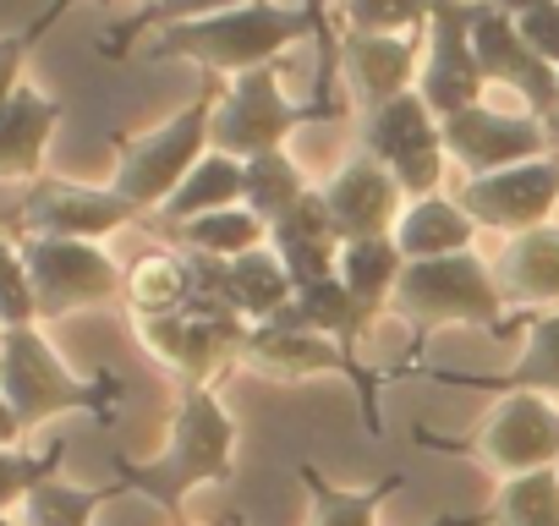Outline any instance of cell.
Instances as JSON below:
<instances>
[{"label":"cell","instance_id":"26","mask_svg":"<svg viewBox=\"0 0 559 526\" xmlns=\"http://www.w3.org/2000/svg\"><path fill=\"white\" fill-rule=\"evenodd\" d=\"M450 384H477L499 395H559V308L554 313H526V351L510 373L499 379H450Z\"/></svg>","mask_w":559,"mask_h":526},{"label":"cell","instance_id":"18","mask_svg":"<svg viewBox=\"0 0 559 526\" xmlns=\"http://www.w3.org/2000/svg\"><path fill=\"white\" fill-rule=\"evenodd\" d=\"M341 67L352 72L368 116L401 94H412V77L423 72V34H341Z\"/></svg>","mask_w":559,"mask_h":526},{"label":"cell","instance_id":"45","mask_svg":"<svg viewBox=\"0 0 559 526\" xmlns=\"http://www.w3.org/2000/svg\"><path fill=\"white\" fill-rule=\"evenodd\" d=\"M0 526H17V521H12V515H0Z\"/></svg>","mask_w":559,"mask_h":526},{"label":"cell","instance_id":"29","mask_svg":"<svg viewBox=\"0 0 559 526\" xmlns=\"http://www.w3.org/2000/svg\"><path fill=\"white\" fill-rule=\"evenodd\" d=\"M170 236H176L192 258H214V263H230V258H247V252L269 247V225H263L252 208H219V214L170 225Z\"/></svg>","mask_w":559,"mask_h":526},{"label":"cell","instance_id":"34","mask_svg":"<svg viewBox=\"0 0 559 526\" xmlns=\"http://www.w3.org/2000/svg\"><path fill=\"white\" fill-rule=\"evenodd\" d=\"M433 0H346V28L357 34H428Z\"/></svg>","mask_w":559,"mask_h":526},{"label":"cell","instance_id":"22","mask_svg":"<svg viewBox=\"0 0 559 526\" xmlns=\"http://www.w3.org/2000/svg\"><path fill=\"white\" fill-rule=\"evenodd\" d=\"M493 280H499L504 302H515V308H548V302H559V225L510 236L504 258L493 263Z\"/></svg>","mask_w":559,"mask_h":526},{"label":"cell","instance_id":"17","mask_svg":"<svg viewBox=\"0 0 559 526\" xmlns=\"http://www.w3.org/2000/svg\"><path fill=\"white\" fill-rule=\"evenodd\" d=\"M324 203H330V219L341 230V241H373V236H395L401 225V181L373 159V154H352L324 187Z\"/></svg>","mask_w":559,"mask_h":526},{"label":"cell","instance_id":"7","mask_svg":"<svg viewBox=\"0 0 559 526\" xmlns=\"http://www.w3.org/2000/svg\"><path fill=\"white\" fill-rule=\"evenodd\" d=\"M17 247H23V263H28V286H34L39 319H67V313L105 308V302L127 297L121 263H116L99 241H45V236H23Z\"/></svg>","mask_w":559,"mask_h":526},{"label":"cell","instance_id":"27","mask_svg":"<svg viewBox=\"0 0 559 526\" xmlns=\"http://www.w3.org/2000/svg\"><path fill=\"white\" fill-rule=\"evenodd\" d=\"M198 280H192V258L187 252H148L127 270V302L138 319H165L192 308Z\"/></svg>","mask_w":559,"mask_h":526},{"label":"cell","instance_id":"32","mask_svg":"<svg viewBox=\"0 0 559 526\" xmlns=\"http://www.w3.org/2000/svg\"><path fill=\"white\" fill-rule=\"evenodd\" d=\"M483 526H559V471H526L504 477L493 504L483 510Z\"/></svg>","mask_w":559,"mask_h":526},{"label":"cell","instance_id":"35","mask_svg":"<svg viewBox=\"0 0 559 526\" xmlns=\"http://www.w3.org/2000/svg\"><path fill=\"white\" fill-rule=\"evenodd\" d=\"M61 455H67V444H50L45 455H28L23 444H17V450L0 444V515H12V510L28 499L34 482L56 477V471H61Z\"/></svg>","mask_w":559,"mask_h":526},{"label":"cell","instance_id":"43","mask_svg":"<svg viewBox=\"0 0 559 526\" xmlns=\"http://www.w3.org/2000/svg\"><path fill=\"white\" fill-rule=\"evenodd\" d=\"M219 526H247V521H241V510H230V515H219Z\"/></svg>","mask_w":559,"mask_h":526},{"label":"cell","instance_id":"15","mask_svg":"<svg viewBox=\"0 0 559 526\" xmlns=\"http://www.w3.org/2000/svg\"><path fill=\"white\" fill-rule=\"evenodd\" d=\"M472 56L483 67V83L521 94L537 121H548L559 110V72L548 61H537V50L521 39L515 17L499 12L493 0H472Z\"/></svg>","mask_w":559,"mask_h":526},{"label":"cell","instance_id":"42","mask_svg":"<svg viewBox=\"0 0 559 526\" xmlns=\"http://www.w3.org/2000/svg\"><path fill=\"white\" fill-rule=\"evenodd\" d=\"M543 127H548V143H554V154H559V110H554V116H548Z\"/></svg>","mask_w":559,"mask_h":526},{"label":"cell","instance_id":"40","mask_svg":"<svg viewBox=\"0 0 559 526\" xmlns=\"http://www.w3.org/2000/svg\"><path fill=\"white\" fill-rule=\"evenodd\" d=\"M499 12H510V17H526V12H543V7H554V0H493Z\"/></svg>","mask_w":559,"mask_h":526},{"label":"cell","instance_id":"14","mask_svg":"<svg viewBox=\"0 0 559 526\" xmlns=\"http://www.w3.org/2000/svg\"><path fill=\"white\" fill-rule=\"evenodd\" d=\"M423 72H417V94L423 105L450 121L472 105H483V67L472 56V0H433V17L423 34Z\"/></svg>","mask_w":559,"mask_h":526},{"label":"cell","instance_id":"44","mask_svg":"<svg viewBox=\"0 0 559 526\" xmlns=\"http://www.w3.org/2000/svg\"><path fill=\"white\" fill-rule=\"evenodd\" d=\"M0 357H7V330H0Z\"/></svg>","mask_w":559,"mask_h":526},{"label":"cell","instance_id":"36","mask_svg":"<svg viewBox=\"0 0 559 526\" xmlns=\"http://www.w3.org/2000/svg\"><path fill=\"white\" fill-rule=\"evenodd\" d=\"M28 324H39V308H34L23 247L0 241V330H28Z\"/></svg>","mask_w":559,"mask_h":526},{"label":"cell","instance_id":"41","mask_svg":"<svg viewBox=\"0 0 559 526\" xmlns=\"http://www.w3.org/2000/svg\"><path fill=\"white\" fill-rule=\"evenodd\" d=\"M433 526H483V510H455V515H439Z\"/></svg>","mask_w":559,"mask_h":526},{"label":"cell","instance_id":"28","mask_svg":"<svg viewBox=\"0 0 559 526\" xmlns=\"http://www.w3.org/2000/svg\"><path fill=\"white\" fill-rule=\"evenodd\" d=\"M121 493H127L121 477L116 482H99V488H78V482H67L56 471V477H45V482L28 488V499L17 504V526H94V515L110 499H121Z\"/></svg>","mask_w":559,"mask_h":526},{"label":"cell","instance_id":"33","mask_svg":"<svg viewBox=\"0 0 559 526\" xmlns=\"http://www.w3.org/2000/svg\"><path fill=\"white\" fill-rule=\"evenodd\" d=\"M236 7H247V0H148V7H143L132 23H121V28L110 34L105 56H121V45L138 39V34H148V28L159 34V28H176V23H203V17L236 12Z\"/></svg>","mask_w":559,"mask_h":526},{"label":"cell","instance_id":"46","mask_svg":"<svg viewBox=\"0 0 559 526\" xmlns=\"http://www.w3.org/2000/svg\"><path fill=\"white\" fill-rule=\"evenodd\" d=\"M143 7H148V0H143Z\"/></svg>","mask_w":559,"mask_h":526},{"label":"cell","instance_id":"19","mask_svg":"<svg viewBox=\"0 0 559 526\" xmlns=\"http://www.w3.org/2000/svg\"><path fill=\"white\" fill-rule=\"evenodd\" d=\"M269 247H274V258L286 263V275H292V286L302 291V286H319V280H335V263H341V230H335V219H330V203H324V192L313 187L292 214H280L274 225H269Z\"/></svg>","mask_w":559,"mask_h":526},{"label":"cell","instance_id":"10","mask_svg":"<svg viewBox=\"0 0 559 526\" xmlns=\"http://www.w3.org/2000/svg\"><path fill=\"white\" fill-rule=\"evenodd\" d=\"M132 219L143 214L116 187H83L61 176H39L17 198V230L45 236V241H99L105 247V236H116Z\"/></svg>","mask_w":559,"mask_h":526},{"label":"cell","instance_id":"25","mask_svg":"<svg viewBox=\"0 0 559 526\" xmlns=\"http://www.w3.org/2000/svg\"><path fill=\"white\" fill-rule=\"evenodd\" d=\"M241 192H247V165L230 159V154H203V165L176 187V198L154 214L159 230L170 225H187V219H203V214H219V208H241Z\"/></svg>","mask_w":559,"mask_h":526},{"label":"cell","instance_id":"5","mask_svg":"<svg viewBox=\"0 0 559 526\" xmlns=\"http://www.w3.org/2000/svg\"><path fill=\"white\" fill-rule=\"evenodd\" d=\"M390 313H401L417 340L433 335V330H450V324H472V330H488V335L510 330L504 324V291L477 252L406 263Z\"/></svg>","mask_w":559,"mask_h":526},{"label":"cell","instance_id":"31","mask_svg":"<svg viewBox=\"0 0 559 526\" xmlns=\"http://www.w3.org/2000/svg\"><path fill=\"white\" fill-rule=\"evenodd\" d=\"M274 324H280V330L330 335V340H341V346H357V335H362V319H357V308H352V297H346V286H341V280L302 286V291L292 297V308L280 313Z\"/></svg>","mask_w":559,"mask_h":526},{"label":"cell","instance_id":"24","mask_svg":"<svg viewBox=\"0 0 559 526\" xmlns=\"http://www.w3.org/2000/svg\"><path fill=\"white\" fill-rule=\"evenodd\" d=\"M297 482H302L308 499H313V526H379V510L401 493L406 471H384V477L368 482V488H341V482H330L313 461H297Z\"/></svg>","mask_w":559,"mask_h":526},{"label":"cell","instance_id":"6","mask_svg":"<svg viewBox=\"0 0 559 526\" xmlns=\"http://www.w3.org/2000/svg\"><path fill=\"white\" fill-rule=\"evenodd\" d=\"M335 116H346V105H324V99L292 105L286 88H280V77H274V67H263V72H247V77H236L225 88L209 143H214V154H230V159L247 165L258 154L286 148V138L302 132L308 121H335Z\"/></svg>","mask_w":559,"mask_h":526},{"label":"cell","instance_id":"4","mask_svg":"<svg viewBox=\"0 0 559 526\" xmlns=\"http://www.w3.org/2000/svg\"><path fill=\"white\" fill-rule=\"evenodd\" d=\"M0 395L17 411L23 433L45 428L50 417L61 411H88L99 422L116 417V401H121V379L116 373H99V379H78L61 351L45 340L39 324L28 330H7V357H0Z\"/></svg>","mask_w":559,"mask_h":526},{"label":"cell","instance_id":"1","mask_svg":"<svg viewBox=\"0 0 559 526\" xmlns=\"http://www.w3.org/2000/svg\"><path fill=\"white\" fill-rule=\"evenodd\" d=\"M230 471H236V422L225 401L214 395V384H181L170 439L154 461H116V477L127 482V493L154 499L176 526H187L181 515L187 493L203 482H225Z\"/></svg>","mask_w":559,"mask_h":526},{"label":"cell","instance_id":"11","mask_svg":"<svg viewBox=\"0 0 559 526\" xmlns=\"http://www.w3.org/2000/svg\"><path fill=\"white\" fill-rule=\"evenodd\" d=\"M252 324H241L236 313L225 308H209V302H192L181 313H165V319H138V340L181 379V384H214V373L241 357V340H247Z\"/></svg>","mask_w":559,"mask_h":526},{"label":"cell","instance_id":"12","mask_svg":"<svg viewBox=\"0 0 559 526\" xmlns=\"http://www.w3.org/2000/svg\"><path fill=\"white\" fill-rule=\"evenodd\" d=\"M241 368L263 373V379H346L362 401V417L379 428V406H373V373L357 368L352 346L330 340V335H308V330H280V324H252L241 340Z\"/></svg>","mask_w":559,"mask_h":526},{"label":"cell","instance_id":"2","mask_svg":"<svg viewBox=\"0 0 559 526\" xmlns=\"http://www.w3.org/2000/svg\"><path fill=\"white\" fill-rule=\"evenodd\" d=\"M313 39L319 45V28L302 7H280V0H247L236 12H219V17H203V23H176V28H159L154 45H148V61H192L198 72H230V77H247V72H263L286 56L292 45Z\"/></svg>","mask_w":559,"mask_h":526},{"label":"cell","instance_id":"23","mask_svg":"<svg viewBox=\"0 0 559 526\" xmlns=\"http://www.w3.org/2000/svg\"><path fill=\"white\" fill-rule=\"evenodd\" d=\"M472 236H477L472 214H466L455 198H444V192L406 203V214H401V225H395V247L406 252V263L472 252Z\"/></svg>","mask_w":559,"mask_h":526},{"label":"cell","instance_id":"30","mask_svg":"<svg viewBox=\"0 0 559 526\" xmlns=\"http://www.w3.org/2000/svg\"><path fill=\"white\" fill-rule=\"evenodd\" d=\"M308 192H313V181H308V170H302L286 148L247 159V192H241V208H252L263 225H274L280 214H292Z\"/></svg>","mask_w":559,"mask_h":526},{"label":"cell","instance_id":"9","mask_svg":"<svg viewBox=\"0 0 559 526\" xmlns=\"http://www.w3.org/2000/svg\"><path fill=\"white\" fill-rule=\"evenodd\" d=\"M362 154H373L395 181L401 192L417 203V198H433L439 192V176H444V127L439 116L423 105V94H401L390 105H379L362 127Z\"/></svg>","mask_w":559,"mask_h":526},{"label":"cell","instance_id":"39","mask_svg":"<svg viewBox=\"0 0 559 526\" xmlns=\"http://www.w3.org/2000/svg\"><path fill=\"white\" fill-rule=\"evenodd\" d=\"M23 439H28V433H23V422H17V411L7 406V395H0V444H12V450H17Z\"/></svg>","mask_w":559,"mask_h":526},{"label":"cell","instance_id":"21","mask_svg":"<svg viewBox=\"0 0 559 526\" xmlns=\"http://www.w3.org/2000/svg\"><path fill=\"white\" fill-rule=\"evenodd\" d=\"M406 275V252L395 247V236H373V241H346L341 263H335V280L346 286L362 330L395 302V286Z\"/></svg>","mask_w":559,"mask_h":526},{"label":"cell","instance_id":"8","mask_svg":"<svg viewBox=\"0 0 559 526\" xmlns=\"http://www.w3.org/2000/svg\"><path fill=\"white\" fill-rule=\"evenodd\" d=\"M423 450H461L477 455L483 466H493L499 477H526V471H548L559 466V406L548 395H499V406L488 411L477 444H444L428 439L417 428Z\"/></svg>","mask_w":559,"mask_h":526},{"label":"cell","instance_id":"13","mask_svg":"<svg viewBox=\"0 0 559 526\" xmlns=\"http://www.w3.org/2000/svg\"><path fill=\"white\" fill-rule=\"evenodd\" d=\"M455 203L472 214L477 230H510V236L543 230L559 208V154H543L493 176H466Z\"/></svg>","mask_w":559,"mask_h":526},{"label":"cell","instance_id":"16","mask_svg":"<svg viewBox=\"0 0 559 526\" xmlns=\"http://www.w3.org/2000/svg\"><path fill=\"white\" fill-rule=\"evenodd\" d=\"M439 127H444V154L455 165H466V176H493V170L554 154L548 127L537 116H499L488 105H472V110H461Z\"/></svg>","mask_w":559,"mask_h":526},{"label":"cell","instance_id":"3","mask_svg":"<svg viewBox=\"0 0 559 526\" xmlns=\"http://www.w3.org/2000/svg\"><path fill=\"white\" fill-rule=\"evenodd\" d=\"M225 88L214 72H203V88L192 94V105H181L170 121H159L154 132H138V138H116V176L110 187L138 208V214H159L176 187L203 165V154L214 148L209 132H214V110H219Z\"/></svg>","mask_w":559,"mask_h":526},{"label":"cell","instance_id":"20","mask_svg":"<svg viewBox=\"0 0 559 526\" xmlns=\"http://www.w3.org/2000/svg\"><path fill=\"white\" fill-rule=\"evenodd\" d=\"M56 127H61V105L23 83L0 105V181H23V187L39 181Z\"/></svg>","mask_w":559,"mask_h":526},{"label":"cell","instance_id":"38","mask_svg":"<svg viewBox=\"0 0 559 526\" xmlns=\"http://www.w3.org/2000/svg\"><path fill=\"white\" fill-rule=\"evenodd\" d=\"M515 28H521V39L537 50V61H548V67L559 72V0H554V7H543V12L515 17Z\"/></svg>","mask_w":559,"mask_h":526},{"label":"cell","instance_id":"37","mask_svg":"<svg viewBox=\"0 0 559 526\" xmlns=\"http://www.w3.org/2000/svg\"><path fill=\"white\" fill-rule=\"evenodd\" d=\"M67 7V0H50V12L39 17V23H28L23 34H0V105H7L17 88H23V67H28V50H34V39L50 28V17Z\"/></svg>","mask_w":559,"mask_h":526}]
</instances>
